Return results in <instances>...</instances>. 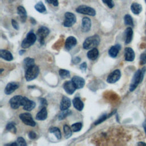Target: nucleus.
<instances>
[{
	"instance_id": "obj_39",
	"label": "nucleus",
	"mask_w": 146,
	"mask_h": 146,
	"mask_svg": "<svg viewBox=\"0 0 146 146\" xmlns=\"http://www.w3.org/2000/svg\"><path fill=\"white\" fill-rule=\"evenodd\" d=\"M102 1L110 8H112L114 6V3L112 0H102Z\"/></svg>"
},
{
	"instance_id": "obj_25",
	"label": "nucleus",
	"mask_w": 146,
	"mask_h": 146,
	"mask_svg": "<svg viewBox=\"0 0 146 146\" xmlns=\"http://www.w3.org/2000/svg\"><path fill=\"white\" fill-rule=\"evenodd\" d=\"M98 55H99V51L98 49L96 48L95 47L92 48L87 54V56L88 58L92 60H95L98 58Z\"/></svg>"
},
{
	"instance_id": "obj_34",
	"label": "nucleus",
	"mask_w": 146,
	"mask_h": 146,
	"mask_svg": "<svg viewBox=\"0 0 146 146\" xmlns=\"http://www.w3.org/2000/svg\"><path fill=\"white\" fill-rule=\"evenodd\" d=\"M82 128V123L80 122L75 123L71 125V129L72 132H78L81 130Z\"/></svg>"
},
{
	"instance_id": "obj_49",
	"label": "nucleus",
	"mask_w": 146,
	"mask_h": 146,
	"mask_svg": "<svg viewBox=\"0 0 146 146\" xmlns=\"http://www.w3.org/2000/svg\"><path fill=\"white\" fill-rule=\"evenodd\" d=\"M137 145H146V143L143 142H139L137 143Z\"/></svg>"
},
{
	"instance_id": "obj_4",
	"label": "nucleus",
	"mask_w": 146,
	"mask_h": 146,
	"mask_svg": "<svg viewBox=\"0 0 146 146\" xmlns=\"http://www.w3.org/2000/svg\"><path fill=\"white\" fill-rule=\"evenodd\" d=\"M36 35L33 32L30 31L26 35V37L22 40L21 46L23 48H27L32 46L36 40Z\"/></svg>"
},
{
	"instance_id": "obj_20",
	"label": "nucleus",
	"mask_w": 146,
	"mask_h": 146,
	"mask_svg": "<svg viewBox=\"0 0 146 146\" xmlns=\"http://www.w3.org/2000/svg\"><path fill=\"white\" fill-rule=\"evenodd\" d=\"M47 117V111L46 107H43L36 115V119L38 120H44Z\"/></svg>"
},
{
	"instance_id": "obj_48",
	"label": "nucleus",
	"mask_w": 146,
	"mask_h": 146,
	"mask_svg": "<svg viewBox=\"0 0 146 146\" xmlns=\"http://www.w3.org/2000/svg\"><path fill=\"white\" fill-rule=\"evenodd\" d=\"M25 52V50H21L19 51V53L20 55H22Z\"/></svg>"
},
{
	"instance_id": "obj_27",
	"label": "nucleus",
	"mask_w": 146,
	"mask_h": 146,
	"mask_svg": "<svg viewBox=\"0 0 146 146\" xmlns=\"http://www.w3.org/2000/svg\"><path fill=\"white\" fill-rule=\"evenodd\" d=\"M35 64L34 60L31 58H26L23 60V67L26 70L29 67Z\"/></svg>"
},
{
	"instance_id": "obj_1",
	"label": "nucleus",
	"mask_w": 146,
	"mask_h": 146,
	"mask_svg": "<svg viewBox=\"0 0 146 146\" xmlns=\"http://www.w3.org/2000/svg\"><path fill=\"white\" fill-rule=\"evenodd\" d=\"M145 71V67L143 68L141 70H138L136 71L129 86V91L131 92L133 91L135 89H136L138 84L143 80Z\"/></svg>"
},
{
	"instance_id": "obj_26",
	"label": "nucleus",
	"mask_w": 146,
	"mask_h": 146,
	"mask_svg": "<svg viewBox=\"0 0 146 146\" xmlns=\"http://www.w3.org/2000/svg\"><path fill=\"white\" fill-rule=\"evenodd\" d=\"M131 9L132 12L135 14H139L142 11V7L141 5L137 3H133L131 6Z\"/></svg>"
},
{
	"instance_id": "obj_33",
	"label": "nucleus",
	"mask_w": 146,
	"mask_h": 146,
	"mask_svg": "<svg viewBox=\"0 0 146 146\" xmlns=\"http://www.w3.org/2000/svg\"><path fill=\"white\" fill-rule=\"evenodd\" d=\"M6 128L8 131H10L13 133H16V132H17V128H16L15 125L14 123H12V122L9 123L7 124Z\"/></svg>"
},
{
	"instance_id": "obj_38",
	"label": "nucleus",
	"mask_w": 146,
	"mask_h": 146,
	"mask_svg": "<svg viewBox=\"0 0 146 146\" xmlns=\"http://www.w3.org/2000/svg\"><path fill=\"white\" fill-rule=\"evenodd\" d=\"M140 63L141 64H144L146 63V50L140 55Z\"/></svg>"
},
{
	"instance_id": "obj_19",
	"label": "nucleus",
	"mask_w": 146,
	"mask_h": 146,
	"mask_svg": "<svg viewBox=\"0 0 146 146\" xmlns=\"http://www.w3.org/2000/svg\"><path fill=\"white\" fill-rule=\"evenodd\" d=\"M121 48V46L120 44H117L113 46H112L108 50V54L112 58H115L117 55L120 50Z\"/></svg>"
},
{
	"instance_id": "obj_13",
	"label": "nucleus",
	"mask_w": 146,
	"mask_h": 146,
	"mask_svg": "<svg viewBox=\"0 0 146 146\" xmlns=\"http://www.w3.org/2000/svg\"><path fill=\"white\" fill-rule=\"evenodd\" d=\"M73 84H74L75 87L76 88V89L82 88L83 87V86L85 84V80L84 79L78 76H74L72 79H71Z\"/></svg>"
},
{
	"instance_id": "obj_6",
	"label": "nucleus",
	"mask_w": 146,
	"mask_h": 146,
	"mask_svg": "<svg viewBox=\"0 0 146 146\" xmlns=\"http://www.w3.org/2000/svg\"><path fill=\"white\" fill-rule=\"evenodd\" d=\"M76 11L78 13L90 16H95L96 15V11L93 8L86 5H80L78 6L76 9Z\"/></svg>"
},
{
	"instance_id": "obj_44",
	"label": "nucleus",
	"mask_w": 146,
	"mask_h": 146,
	"mask_svg": "<svg viewBox=\"0 0 146 146\" xmlns=\"http://www.w3.org/2000/svg\"><path fill=\"white\" fill-rule=\"evenodd\" d=\"M47 1L48 3H51L54 6H57L58 5V0H47Z\"/></svg>"
},
{
	"instance_id": "obj_21",
	"label": "nucleus",
	"mask_w": 146,
	"mask_h": 146,
	"mask_svg": "<svg viewBox=\"0 0 146 146\" xmlns=\"http://www.w3.org/2000/svg\"><path fill=\"white\" fill-rule=\"evenodd\" d=\"M17 13L19 15L21 21L22 22H25L27 18V13L25 9L22 6H18L17 7Z\"/></svg>"
},
{
	"instance_id": "obj_5",
	"label": "nucleus",
	"mask_w": 146,
	"mask_h": 146,
	"mask_svg": "<svg viewBox=\"0 0 146 146\" xmlns=\"http://www.w3.org/2000/svg\"><path fill=\"white\" fill-rule=\"evenodd\" d=\"M49 29L45 26H41L36 32V37L41 44L44 43L45 38L49 34Z\"/></svg>"
},
{
	"instance_id": "obj_12",
	"label": "nucleus",
	"mask_w": 146,
	"mask_h": 146,
	"mask_svg": "<svg viewBox=\"0 0 146 146\" xmlns=\"http://www.w3.org/2000/svg\"><path fill=\"white\" fill-rule=\"evenodd\" d=\"M63 87L66 92L69 95H72L76 89V88L73 84L72 80L65 82L63 85Z\"/></svg>"
},
{
	"instance_id": "obj_50",
	"label": "nucleus",
	"mask_w": 146,
	"mask_h": 146,
	"mask_svg": "<svg viewBox=\"0 0 146 146\" xmlns=\"http://www.w3.org/2000/svg\"><path fill=\"white\" fill-rule=\"evenodd\" d=\"M145 2H146V0H145Z\"/></svg>"
},
{
	"instance_id": "obj_7",
	"label": "nucleus",
	"mask_w": 146,
	"mask_h": 146,
	"mask_svg": "<svg viewBox=\"0 0 146 146\" xmlns=\"http://www.w3.org/2000/svg\"><path fill=\"white\" fill-rule=\"evenodd\" d=\"M64 17L65 20L63 23V25L64 27H71L76 22V17L71 12H66L64 14Z\"/></svg>"
},
{
	"instance_id": "obj_10",
	"label": "nucleus",
	"mask_w": 146,
	"mask_h": 146,
	"mask_svg": "<svg viewBox=\"0 0 146 146\" xmlns=\"http://www.w3.org/2000/svg\"><path fill=\"white\" fill-rule=\"evenodd\" d=\"M120 76V71L119 70H115L108 76L107 82L109 83H114L119 80Z\"/></svg>"
},
{
	"instance_id": "obj_14",
	"label": "nucleus",
	"mask_w": 146,
	"mask_h": 146,
	"mask_svg": "<svg viewBox=\"0 0 146 146\" xmlns=\"http://www.w3.org/2000/svg\"><path fill=\"white\" fill-rule=\"evenodd\" d=\"M18 88H19V84L18 83L10 82L6 85L5 87V93L6 95H10Z\"/></svg>"
},
{
	"instance_id": "obj_28",
	"label": "nucleus",
	"mask_w": 146,
	"mask_h": 146,
	"mask_svg": "<svg viewBox=\"0 0 146 146\" xmlns=\"http://www.w3.org/2000/svg\"><path fill=\"white\" fill-rule=\"evenodd\" d=\"M35 9H36V11H38L39 13H43L46 11V7L42 1L38 2L35 5Z\"/></svg>"
},
{
	"instance_id": "obj_2",
	"label": "nucleus",
	"mask_w": 146,
	"mask_h": 146,
	"mask_svg": "<svg viewBox=\"0 0 146 146\" xmlns=\"http://www.w3.org/2000/svg\"><path fill=\"white\" fill-rule=\"evenodd\" d=\"M100 42V39L99 35H94L87 38L83 44V47L84 49L88 50L90 48H93L99 45Z\"/></svg>"
},
{
	"instance_id": "obj_31",
	"label": "nucleus",
	"mask_w": 146,
	"mask_h": 146,
	"mask_svg": "<svg viewBox=\"0 0 146 146\" xmlns=\"http://www.w3.org/2000/svg\"><path fill=\"white\" fill-rule=\"evenodd\" d=\"M71 113V111H70L69 110H66L62 111V112L58 115V119L60 120H63L64 118H66L67 116L70 115Z\"/></svg>"
},
{
	"instance_id": "obj_9",
	"label": "nucleus",
	"mask_w": 146,
	"mask_h": 146,
	"mask_svg": "<svg viewBox=\"0 0 146 146\" xmlns=\"http://www.w3.org/2000/svg\"><path fill=\"white\" fill-rule=\"evenodd\" d=\"M23 98L21 95H15L11 98L9 100L10 106L13 109H17L22 106Z\"/></svg>"
},
{
	"instance_id": "obj_8",
	"label": "nucleus",
	"mask_w": 146,
	"mask_h": 146,
	"mask_svg": "<svg viewBox=\"0 0 146 146\" xmlns=\"http://www.w3.org/2000/svg\"><path fill=\"white\" fill-rule=\"evenodd\" d=\"M19 118L26 125L31 127H34L36 125V123L33 120L31 115L29 113H23L20 114Z\"/></svg>"
},
{
	"instance_id": "obj_35",
	"label": "nucleus",
	"mask_w": 146,
	"mask_h": 146,
	"mask_svg": "<svg viewBox=\"0 0 146 146\" xmlns=\"http://www.w3.org/2000/svg\"><path fill=\"white\" fill-rule=\"evenodd\" d=\"M59 75L62 78H67L70 77V72L66 70L60 69L59 71Z\"/></svg>"
},
{
	"instance_id": "obj_15",
	"label": "nucleus",
	"mask_w": 146,
	"mask_h": 146,
	"mask_svg": "<svg viewBox=\"0 0 146 146\" xmlns=\"http://www.w3.org/2000/svg\"><path fill=\"white\" fill-rule=\"evenodd\" d=\"M91 26V22L89 18L84 17L82 21V30L84 33H87L90 31Z\"/></svg>"
},
{
	"instance_id": "obj_18",
	"label": "nucleus",
	"mask_w": 146,
	"mask_h": 146,
	"mask_svg": "<svg viewBox=\"0 0 146 146\" xmlns=\"http://www.w3.org/2000/svg\"><path fill=\"white\" fill-rule=\"evenodd\" d=\"M71 106V100L70 99L66 96H63L62 98L60 103V109L61 111L68 110Z\"/></svg>"
},
{
	"instance_id": "obj_42",
	"label": "nucleus",
	"mask_w": 146,
	"mask_h": 146,
	"mask_svg": "<svg viewBox=\"0 0 146 146\" xmlns=\"http://www.w3.org/2000/svg\"><path fill=\"white\" fill-rule=\"evenodd\" d=\"M11 24H12V26L13 27L16 29V30H18L19 29V25L18 23V22L14 20V19H12L11 21Z\"/></svg>"
},
{
	"instance_id": "obj_45",
	"label": "nucleus",
	"mask_w": 146,
	"mask_h": 146,
	"mask_svg": "<svg viewBox=\"0 0 146 146\" xmlns=\"http://www.w3.org/2000/svg\"><path fill=\"white\" fill-rule=\"evenodd\" d=\"M80 61V58H79V57H75L72 60V62L75 63V64H76V63H78Z\"/></svg>"
},
{
	"instance_id": "obj_43",
	"label": "nucleus",
	"mask_w": 146,
	"mask_h": 146,
	"mask_svg": "<svg viewBox=\"0 0 146 146\" xmlns=\"http://www.w3.org/2000/svg\"><path fill=\"white\" fill-rule=\"evenodd\" d=\"M87 63L86 62H83L82 63L80 66V70L82 71H86V68H87Z\"/></svg>"
},
{
	"instance_id": "obj_16",
	"label": "nucleus",
	"mask_w": 146,
	"mask_h": 146,
	"mask_svg": "<svg viewBox=\"0 0 146 146\" xmlns=\"http://www.w3.org/2000/svg\"><path fill=\"white\" fill-rule=\"evenodd\" d=\"M77 43V40L74 36H68L65 42V48L67 50H70L72 47H74Z\"/></svg>"
},
{
	"instance_id": "obj_41",
	"label": "nucleus",
	"mask_w": 146,
	"mask_h": 146,
	"mask_svg": "<svg viewBox=\"0 0 146 146\" xmlns=\"http://www.w3.org/2000/svg\"><path fill=\"white\" fill-rule=\"evenodd\" d=\"M29 137L30 139H35L36 137V134L35 133V132H34V131H30L29 134Z\"/></svg>"
},
{
	"instance_id": "obj_17",
	"label": "nucleus",
	"mask_w": 146,
	"mask_h": 146,
	"mask_svg": "<svg viewBox=\"0 0 146 146\" xmlns=\"http://www.w3.org/2000/svg\"><path fill=\"white\" fill-rule=\"evenodd\" d=\"M125 60L128 62H132L134 60L135 55L132 48L130 47H126L124 50Z\"/></svg>"
},
{
	"instance_id": "obj_32",
	"label": "nucleus",
	"mask_w": 146,
	"mask_h": 146,
	"mask_svg": "<svg viewBox=\"0 0 146 146\" xmlns=\"http://www.w3.org/2000/svg\"><path fill=\"white\" fill-rule=\"evenodd\" d=\"M124 23L126 25H128V26H130L132 27L133 26V19L130 15H129V14L125 15L124 18Z\"/></svg>"
},
{
	"instance_id": "obj_40",
	"label": "nucleus",
	"mask_w": 146,
	"mask_h": 146,
	"mask_svg": "<svg viewBox=\"0 0 146 146\" xmlns=\"http://www.w3.org/2000/svg\"><path fill=\"white\" fill-rule=\"evenodd\" d=\"M39 102H40V107H41V108L43 107H46L47 106V103L45 99L40 98Z\"/></svg>"
},
{
	"instance_id": "obj_30",
	"label": "nucleus",
	"mask_w": 146,
	"mask_h": 146,
	"mask_svg": "<svg viewBox=\"0 0 146 146\" xmlns=\"http://www.w3.org/2000/svg\"><path fill=\"white\" fill-rule=\"evenodd\" d=\"M63 131L64 133V135L66 139L69 138L72 135V129L67 125H64L63 126Z\"/></svg>"
},
{
	"instance_id": "obj_47",
	"label": "nucleus",
	"mask_w": 146,
	"mask_h": 146,
	"mask_svg": "<svg viewBox=\"0 0 146 146\" xmlns=\"http://www.w3.org/2000/svg\"><path fill=\"white\" fill-rule=\"evenodd\" d=\"M7 145H18L17 142L15 143H11V144H6Z\"/></svg>"
},
{
	"instance_id": "obj_24",
	"label": "nucleus",
	"mask_w": 146,
	"mask_h": 146,
	"mask_svg": "<svg viewBox=\"0 0 146 146\" xmlns=\"http://www.w3.org/2000/svg\"><path fill=\"white\" fill-rule=\"evenodd\" d=\"M125 43L126 44H128L131 42L133 36V30L131 27H127L125 31Z\"/></svg>"
},
{
	"instance_id": "obj_11",
	"label": "nucleus",
	"mask_w": 146,
	"mask_h": 146,
	"mask_svg": "<svg viewBox=\"0 0 146 146\" xmlns=\"http://www.w3.org/2000/svg\"><path fill=\"white\" fill-rule=\"evenodd\" d=\"M22 106H23V108L25 110L30 111L35 108V103L34 101L30 100L26 97H23Z\"/></svg>"
},
{
	"instance_id": "obj_22",
	"label": "nucleus",
	"mask_w": 146,
	"mask_h": 146,
	"mask_svg": "<svg viewBox=\"0 0 146 146\" xmlns=\"http://www.w3.org/2000/svg\"><path fill=\"white\" fill-rule=\"evenodd\" d=\"M74 107L79 111H82L84 107V103L79 98H75L72 100Z\"/></svg>"
},
{
	"instance_id": "obj_46",
	"label": "nucleus",
	"mask_w": 146,
	"mask_h": 146,
	"mask_svg": "<svg viewBox=\"0 0 146 146\" xmlns=\"http://www.w3.org/2000/svg\"><path fill=\"white\" fill-rule=\"evenodd\" d=\"M143 127H144V131H145V133L146 134V119L145 120V121L143 122Z\"/></svg>"
},
{
	"instance_id": "obj_37",
	"label": "nucleus",
	"mask_w": 146,
	"mask_h": 146,
	"mask_svg": "<svg viewBox=\"0 0 146 146\" xmlns=\"http://www.w3.org/2000/svg\"><path fill=\"white\" fill-rule=\"evenodd\" d=\"M108 116H107V114H103L95 122V124L97 125L99 124H100L101 123H102L103 121H104Z\"/></svg>"
},
{
	"instance_id": "obj_29",
	"label": "nucleus",
	"mask_w": 146,
	"mask_h": 146,
	"mask_svg": "<svg viewBox=\"0 0 146 146\" xmlns=\"http://www.w3.org/2000/svg\"><path fill=\"white\" fill-rule=\"evenodd\" d=\"M50 132L54 133V135L56 136V137L57 138V139H60L61 138V132L60 129L58 128V127H51L49 129Z\"/></svg>"
},
{
	"instance_id": "obj_36",
	"label": "nucleus",
	"mask_w": 146,
	"mask_h": 146,
	"mask_svg": "<svg viewBox=\"0 0 146 146\" xmlns=\"http://www.w3.org/2000/svg\"><path fill=\"white\" fill-rule=\"evenodd\" d=\"M17 143L18 145H21V146H26L27 145L25 140L22 137H18L17 139Z\"/></svg>"
},
{
	"instance_id": "obj_23",
	"label": "nucleus",
	"mask_w": 146,
	"mask_h": 146,
	"mask_svg": "<svg viewBox=\"0 0 146 146\" xmlns=\"http://www.w3.org/2000/svg\"><path fill=\"white\" fill-rule=\"evenodd\" d=\"M0 56L2 58L7 61H10L13 59L12 54L10 51L6 50H1Z\"/></svg>"
},
{
	"instance_id": "obj_3",
	"label": "nucleus",
	"mask_w": 146,
	"mask_h": 146,
	"mask_svg": "<svg viewBox=\"0 0 146 146\" xmlns=\"http://www.w3.org/2000/svg\"><path fill=\"white\" fill-rule=\"evenodd\" d=\"M39 69L36 65H33L29 67L26 70L25 78L27 81H31L35 79L39 75Z\"/></svg>"
}]
</instances>
